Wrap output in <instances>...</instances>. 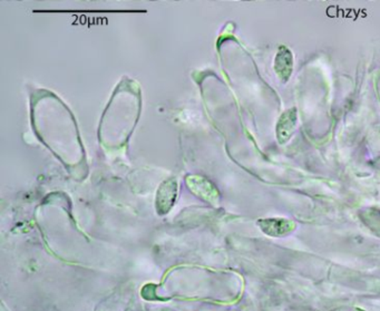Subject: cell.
Wrapping results in <instances>:
<instances>
[{"mask_svg":"<svg viewBox=\"0 0 380 311\" xmlns=\"http://www.w3.org/2000/svg\"><path fill=\"white\" fill-rule=\"evenodd\" d=\"M259 228L265 235L272 238H284L297 229L296 222L286 218H267L258 220Z\"/></svg>","mask_w":380,"mask_h":311,"instance_id":"1","label":"cell"},{"mask_svg":"<svg viewBox=\"0 0 380 311\" xmlns=\"http://www.w3.org/2000/svg\"><path fill=\"white\" fill-rule=\"evenodd\" d=\"M178 195V182L175 179L164 181L156 193L155 207L158 215H164L171 211Z\"/></svg>","mask_w":380,"mask_h":311,"instance_id":"2","label":"cell"},{"mask_svg":"<svg viewBox=\"0 0 380 311\" xmlns=\"http://www.w3.org/2000/svg\"><path fill=\"white\" fill-rule=\"evenodd\" d=\"M187 184L195 195L209 203L215 204L219 200V192L215 186L205 178L190 176L189 179L187 178Z\"/></svg>","mask_w":380,"mask_h":311,"instance_id":"3","label":"cell"},{"mask_svg":"<svg viewBox=\"0 0 380 311\" xmlns=\"http://www.w3.org/2000/svg\"><path fill=\"white\" fill-rule=\"evenodd\" d=\"M298 123V111L297 108L287 110L281 115L277 123V140L279 144H284L292 138Z\"/></svg>","mask_w":380,"mask_h":311,"instance_id":"4","label":"cell"},{"mask_svg":"<svg viewBox=\"0 0 380 311\" xmlns=\"http://www.w3.org/2000/svg\"><path fill=\"white\" fill-rule=\"evenodd\" d=\"M274 71L281 82L287 83L294 72V55L286 46H280L274 59Z\"/></svg>","mask_w":380,"mask_h":311,"instance_id":"5","label":"cell"},{"mask_svg":"<svg viewBox=\"0 0 380 311\" xmlns=\"http://www.w3.org/2000/svg\"><path fill=\"white\" fill-rule=\"evenodd\" d=\"M362 223L374 233L380 237V209L378 208H365L359 212Z\"/></svg>","mask_w":380,"mask_h":311,"instance_id":"6","label":"cell"}]
</instances>
